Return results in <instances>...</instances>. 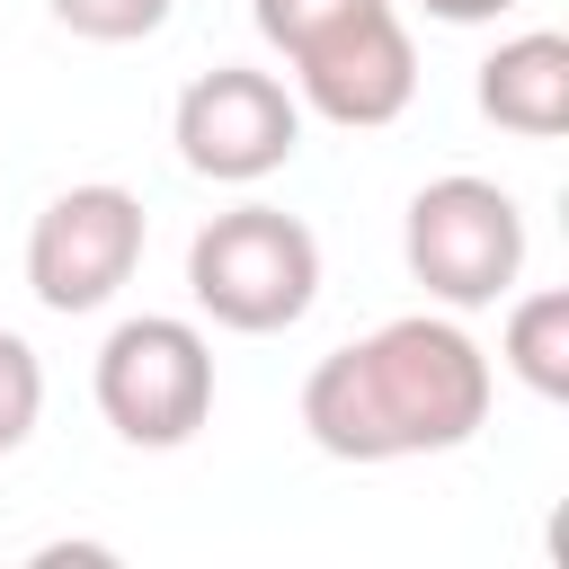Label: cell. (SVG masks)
Returning a JSON list of instances; mask_svg holds the SVG:
<instances>
[{
	"mask_svg": "<svg viewBox=\"0 0 569 569\" xmlns=\"http://www.w3.org/2000/svg\"><path fill=\"white\" fill-rule=\"evenodd\" d=\"M489 391L498 373L453 311H400L302 373V427L329 462H409L471 445Z\"/></svg>",
	"mask_w": 569,
	"mask_h": 569,
	"instance_id": "obj_1",
	"label": "cell"
},
{
	"mask_svg": "<svg viewBox=\"0 0 569 569\" xmlns=\"http://www.w3.org/2000/svg\"><path fill=\"white\" fill-rule=\"evenodd\" d=\"M187 293L240 338H276L320 302V240L284 204H231L187 240Z\"/></svg>",
	"mask_w": 569,
	"mask_h": 569,
	"instance_id": "obj_2",
	"label": "cell"
},
{
	"mask_svg": "<svg viewBox=\"0 0 569 569\" xmlns=\"http://www.w3.org/2000/svg\"><path fill=\"white\" fill-rule=\"evenodd\" d=\"M400 258L409 276L427 284L436 311H489L516 293L525 276V204L498 187V178H471V169H445L409 196L400 213Z\"/></svg>",
	"mask_w": 569,
	"mask_h": 569,
	"instance_id": "obj_3",
	"label": "cell"
},
{
	"mask_svg": "<svg viewBox=\"0 0 569 569\" xmlns=\"http://www.w3.org/2000/svg\"><path fill=\"white\" fill-rule=\"evenodd\" d=\"M89 391H98V418H107L124 445L169 453V445H187V436L213 418V347H204V329L178 320V311L116 320L107 347H98Z\"/></svg>",
	"mask_w": 569,
	"mask_h": 569,
	"instance_id": "obj_4",
	"label": "cell"
},
{
	"mask_svg": "<svg viewBox=\"0 0 569 569\" xmlns=\"http://www.w3.org/2000/svg\"><path fill=\"white\" fill-rule=\"evenodd\" d=\"M142 240H151V213H142L133 187H116V178L62 187V196L36 213V231H27V293H36L44 311H62V320L107 311V302L133 284Z\"/></svg>",
	"mask_w": 569,
	"mask_h": 569,
	"instance_id": "obj_5",
	"label": "cell"
},
{
	"mask_svg": "<svg viewBox=\"0 0 569 569\" xmlns=\"http://www.w3.org/2000/svg\"><path fill=\"white\" fill-rule=\"evenodd\" d=\"M169 142L196 178L213 187H258L276 178L293 151H302V98L276 80V71H249V62H213L178 89V116H169Z\"/></svg>",
	"mask_w": 569,
	"mask_h": 569,
	"instance_id": "obj_6",
	"label": "cell"
},
{
	"mask_svg": "<svg viewBox=\"0 0 569 569\" xmlns=\"http://www.w3.org/2000/svg\"><path fill=\"white\" fill-rule=\"evenodd\" d=\"M284 71H293L302 116L347 124V133H373V124H391V116L418 98V44H409V27H400L391 0H373V9L347 18V27H329V36L302 44Z\"/></svg>",
	"mask_w": 569,
	"mask_h": 569,
	"instance_id": "obj_7",
	"label": "cell"
},
{
	"mask_svg": "<svg viewBox=\"0 0 569 569\" xmlns=\"http://www.w3.org/2000/svg\"><path fill=\"white\" fill-rule=\"evenodd\" d=\"M471 98H480L489 124H507V133H525V142L569 133V36H551V27L507 36V44L480 62Z\"/></svg>",
	"mask_w": 569,
	"mask_h": 569,
	"instance_id": "obj_8",
	"label": "cell"
},
{
	"mask_svg": "<svg viewBox=\"0 0 569 569\" xmlns=\"http://www.w3.org/2000/svg\"><path fill=\"white\" fill-rule=\"evenodd\" d=\"M498 356H507V373H516L533 400H569V293H560V284L516 293Z\"/></svg>",
	"mask_w": 569,
	"mask_h": 569,
	"instance_id": "obj_9",
	"label": "cell"
},
{
	"mask_svg": "<svg viewBox=\"0 0 569 569\" xmlns=\"http://www.w3.org/2000/svg\"><path fill=\"white\" fill-rule=\"evenodd\" d=\"M71 36H89V44H142V36H160L169 27V9L178 0H44Z\"/></svg>",
	"mask_w": 569,
	"mask_h": 569,
	"instance_id": "obj_10",
	"label": "cell"
},
{
	"mask_svg": "<svg viewBox=\"0 0 569 569\" xmlns=\"http://www.w3.org/2000/svg\"><path fill=\"white\" fill-rule=\"evenodd\" d=\"M44 418V365L18 329H0V453H18Z\"/></svg>",
	"mask_w": 569,
	"mask_h": 569,
	"instance_id": "obj_11",
	"label": "cell"
},
{
	"mask_svg": "<svg viewBox=\"0 0 569 569\" xmlns=\"http://www.w3.org/2000/svg\"><path fill=\"white\" fill-rule=\"evenodd\" d=\"M373 0H249V18H258V36L293 62L302 44H320L329 27H347V18H365Z\"/></svg>",
	"mask_w": 569,
	"mask_h": 569,
	"instance_id": "obj_12",
	"label": "cell"
},
{
	"mask_svg": "<svg viewBox=\"0 0 569 569\" xmlns=\"http://www.w3.org/2000/svg\"><path fill=\"white\" fill-rule=\"evenodd\" d=\"M427 18H445V27H489V18H507L516 0H418Z\"/></svg>",
	"mask_w": 569,
	"mask_h": 569,
	"instance_id": "obj_13",
	"label": "cell"
}]
</instances>
